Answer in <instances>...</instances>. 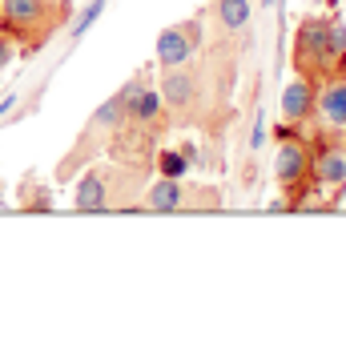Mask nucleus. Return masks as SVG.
I'll list each match as a JSON object with an SVG mask.
<instances>
[{"instance_id": "9b49d317", "label": "nucleus", "mask_w": 346, "mask_h": 354, "mask_svg": "<svg viewBox=\"0 0 346 354\" xmlns=\"http://www.w3.org/2000/svg\"><path fill=\"white\" fill-rule=\"evenodd\" d=\"M214 12H217V24L226 32H242L250 24V17H254V4L250 0H217Z\"/></svg>"}, {"instance_id": "6ab92c4d", "label": "nucleus", "mask_w": 346, "mask_h": 354, "mask_svg": "<svg viewBox=\"0 0 346 354\" xmlns=\"http://www.w3.org/2000/svg\"><path fill=\"white\" fill-rule=\"evenodd\" d=\"M12 101H17V97H4V105H0V117H4V113L12 109Z\"/></svg>"}, {"instance_id": "412c9836", "label": "nucleus", "mask_w": 346, "mask_h": 354, "mask_svg": "<svg viewBox=\"0 0 346 354\" xmlns=\"http://www.w3.org/2000/svg\"><path fill=\"white\" fill-rule=\"evenodd\" d=\"M310 4H334V0H310Z\"/></svg>"}, {"instance_id": "f03ea898", "label": "nucleus", "mask_w": 346, "mask_h": 354, "mask_svg": "<svg viewBox=\"0 0 346 354\" xmlns=\"http://www.w3.org/2000/svg\"><path fill=\"white\" fill-rule=\"evenodd\" d=\"M274 177H278V185L286 189V194H294V189L306 185V177H310V153H306L302 141L282 137L278 157H274Z\"/></svg>"}, {"instance_id": "7ed1b4c3", "label": "nucleus", "mask_w": 346, "mask_h": 354, "mask_svg": "<svg viewBox=\"0 0 346 354\" xmlns=\"http://www.w3.org/2000/svg\"><path fill=\"white\" fill-rule=\"evenodd\" d=\"M197 53V37L190 24H173V28H165L161 37H157V65H161V73L165 68H181L190 65Z\"/></svg>"}, {"instance_id": "a211bd4d", "label": "nucleus", "mask_w": 346, "mask_h": 354, "mask_svg": "<svg viewBox=\"0 0 346 354\" xmlns=\"http://www.w3.org/2000/svg\"><path fill=\"white\" fill-rule=\"evenodd\" d=\"M53 201H48V189H37V209H48Z\"/></svg>"}, {"instance_id": "6e6552de", "label": "nucleus", "mask_w": 346, "mask_h": 354, "mask_svg": "<svg viewBox=\"0 0 346 354\" xmlns=\"http://www.w3.org/2000/svg\"><path fill=\"white\" fill-rule=\"evenodd\" d=\"M161 101H165V109H190L197 101V81L181 68H165V81H161Z\"/></svg>"}, {"instance_id": "dca6fc26", "label": "nucleus", "mask_w": 346, "mask_h": 354, "mask_svg": "<svg viewBox=\"0 0 346 354\" xmlns=\"http://www.w3.org/2000/svg\"><path fill=\"white\" fill-rule=\"evenodd\" d=\"M330 44H334V53H338V57L346 53V24L343 21H330Z\"/></svg>"}, {"instance_id": "1a4fd4ad", "label": "nucleus", "mask_w": 346, "mask_h": 354, "mask_svg": "<svg viewBox=\"0 0 346 354\" xmlns=\"http://www.w3.org/2000/svg\"><path fill=\"white\" fill-rule=\"evenodd\" d=\"M310 174L322 189H343L346 185V149L343 145H330L318 153V161H310Z\"/></svg>"}, {"instance_id": "2eb2a0df", "label": "nucleus", "mask_w": 346, "mask_h": 354, "mask_svg": "<svg viewBox=\"0 0 346 354\" xmlns=\"http://www.w3.org/2000/svg\"><path fill=\"white\" fill-rule=\"evenodd\" d=\"M12 61H17V41H12V32L0 28V73L12 65Z\"/></svg>"}, {"instance_id": "f8f14e48", "label": "nucleus", "mask_w": 346, "mask_h": 354, "mask_svg": "<svg viewBox=\"0 0 346 354\" xmlns=\"http://www.w3.org/2000/svg\"><path fill=\"white\" fill-rule=\"evenodd\" d=\"M161 113H165V101H161L157 88H141L129 101V121H137V125H153Z\"/></svg>"}, {"instance_id": "4468645a", "label": "nucleus", "mask_w": 346, "mask_h": 354, "mask_svg": "<svg viewBox=\"0 0 346 354\" xmlns=\"http://www.w3.org/2000/svg\"><path fill=\"white\" fill-rule=\"evenodd\" d=\"M105 4H109V0H89L85 8L77 12V21L69 24V37H85V32H89V24H93L97 17H101V12H105Z\"/></svg>"}, {"instance_id": "f3484780", "label": "nucleus", "mask_w": 346, "mask_h": 354, "mask_svg": "<svg viewBox=\"0 0 346 354\" xmlns=\"http://www.w3.org/2000/svg\"><path fill=\"white\" fill-rule=\"evenodd\" d=\"M262 141H266V121H254V133H250V149H262Z\"/></svg>"}, {"instance_id": "f257e3e1", "label": "nucleus", "mask_w": 346, "mask_h": 354, "mask_svg": "<svg viewBox=\"0 0 346 354\" xmlns=\"http://www.w3.org/2000/svg\"><path fill=\"white\" fill-rule=\"evenodd\" d=\"M294 57H298V65L306 68V77H326V73H334L338 65V53H334V44H330V21L326 17H306L298 24V37H294Z\"/></svg>"}, {"instance_id": "0eeeda50", "label": "nucleus", "mask_w": 346, "mask_h": 354, "mask_svg": "<svg viewBox=\"0 0 346 354\" xmlns=\"http://www.w3.org/2000/svg\"><path fill=\"white\" fill-rule=\"evenodd\" d=\"M73 205L81 209V214H101L109 205V177L105 169H89L81 174L77 181V189H73Z\"/></svg>"}, {"instance_id": "aec40b11", "label": "nucleus", "mask_w": 346, "mask_h": 354, "mask_svg": "<svg viewBox=\"0 0 346 354\" xmlns=\"http://www.w3.org/2000/svg\"><path fill=\"white\" fill-rule=\"evenodd\" d=\"M338 141H343V149H346V125H343V133H338Z\"/></svg>"}, {"instance_id": "423d86ee", "label": "nucleus", "mask_w": 346, "mask_h": 354, "mask_svg": "<svg viewBox=\"0 0 346 354\" xmlns=\"http://www.w3.org/2000/svg\"><path fill=\"white\" fill-rule=\"evenodd\" d=\"M314 113L322 117L326 125H334V129H343L346 125V77H330L318 93H314Z\"/></svg>"}, {"instance_id": "ddd939ff", "label": "nucleus", "mask_w": 346, "mask_h": 354, "mask_svg": "<svg viewBox=\"0 0 346 354\" xmlns=\"http://www.w3.org/2000/svg\"><path fill=\"white\" fill-rule=\"evenodd\" d=\"M194 169V161L181 153V149H161L157 153V177H173V181H185V174Z\"/></svg>"}, {"instance_id": "20e7f679", "label": "nucleus", "mask_w": 346, "mask_h": 354, "mask_svg": "<svg viewBox=\"0 0 346 354\" xmlns=\"http://www.w3.org/2000/svg\"><path fill=\"white\" fill-rule=\"evenodd\" d=\"M48 17V0H0V24L21 37V32H37V24Z\"/></svg>"}, {"instance_id": "9d476101", "label": "nucleus", "mask_w": 346, "mask_h": 354, "mask_svg": "<svg viewBox=\"0 0 346 354\" xmlns=\"http://www.w3.org/2000/svg\"><path fill=\"white\" fill-rule=\"evenodd\" d=\"M185 185L181 181H173V177H157L149 185V194H145V205L157 209V214H173V209H181L185 205Z\"/></svg>"}, {"instance_id": "39448f33", "label": "nucleus", "mask_w": 346, "mask_h": 354, "mask_svg": "<svg viewBox=\"0 0 346 354\" xmlns=\"http://www.w3.org/2000/svg\"><path fill=\"white\" fill-rule=\"evenodd\" d=\"M314 81L310 77H294L290 85L282 88V121L286 125H302L306 117L314 113Z\"/></svg>"}]
</instances>
